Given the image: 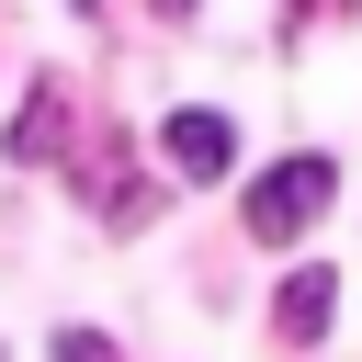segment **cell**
Wrapping results in <instances>:
<instances>
[{"mask_svg":"<svg viewBox=\"0 0 362 362\" xmlns=\"http://www.w3.org/2000/svg\"><path fill=\"white\" fill-rule=\"evenodd\" d=\"M328 204H339V170H328L317 147H294V158H272V170L249 181V204H238V226H249L260 249H294V238H305V226H317Z\"/></svg>","mask_w":362,"mask_h":362,"instance_id":"obj_1","label":"cell"},{"mask_svg":"<svg viewBox=\"0 0 362 362\" xmlns=\"http://www.w3.org/2000/svg\"><path fill=\"white\" fill-rule=\"evenodd\" d=\"M158 158H170L181 181H226V170H238V124L192 102V113H170V124H158Z\"/></svg>","mask_w":362,"mask_h":362,"instance_id":"obj_2","label":"cell"},{"mask_svg":"<svg viewBox=\"0 0 362 362\" xmlns=\"http://www.w3.org/2000/svg\"><path fill=\"white\" fill-rule=\"evenodd\" d=\"M328 317H339V272H328V260H305V272H283V305H272V328H283V351H317V339H328Z\"/></svg>","mask_w":362,"mask_h":362,"instance_id":"obj_3","label":"cell"},{"mask_svg":"<svg viewBox=\"0 0 362 362\" xmlns=\"http://www.w3.org/2000/svg\"><path fill=\"white\" fill-rule=\"evenodd\" d=\"M57 147H68V90H57V79H34V102L11 113V158L34 170V158H57Z\"/></svg>","mask_w":362,"mask_h":362,"instance_id":"obj_4","label":"cell"},{"mask_svg":"<svg viewBox=\"0 0 362 362\" xmlns=\"http://www.w3.org/2000/svg\"><path fill=\"white\" fill-rule=\"evenodd\" d=\"M45 362H124V351H113L102 328H57V339H45Z\"/></svg>","mask_w":362,"mask_h":362,"instance_id":"obj_5","label":"cell"},{"mask_svg":"<svg viewBox=\"0 0 362 362\" xmlns=\"http://www.w3.org/2000/svg\"><path fill=\"white\" fill-rule=\"evenodd\" d=\"M147 11H158V23H181V11H192V0H147Z\"/></svg>","mask_w":362,"mask_h":362,"instance_id":"obj_6","label":"cell"},{"mask_svg":"<svg viewBox=\"0 0 362 362\" xmlns=\"http://www.w3.org/2000/svg\"><path fill=\"white\" fill-rule=\"evenodd\" d=\"M0 362H11V351H0Z\"/></svg>","mask_w":362,"mask_h":362,"instance_id":"obj_7","label":"cell"}]
</instances>
